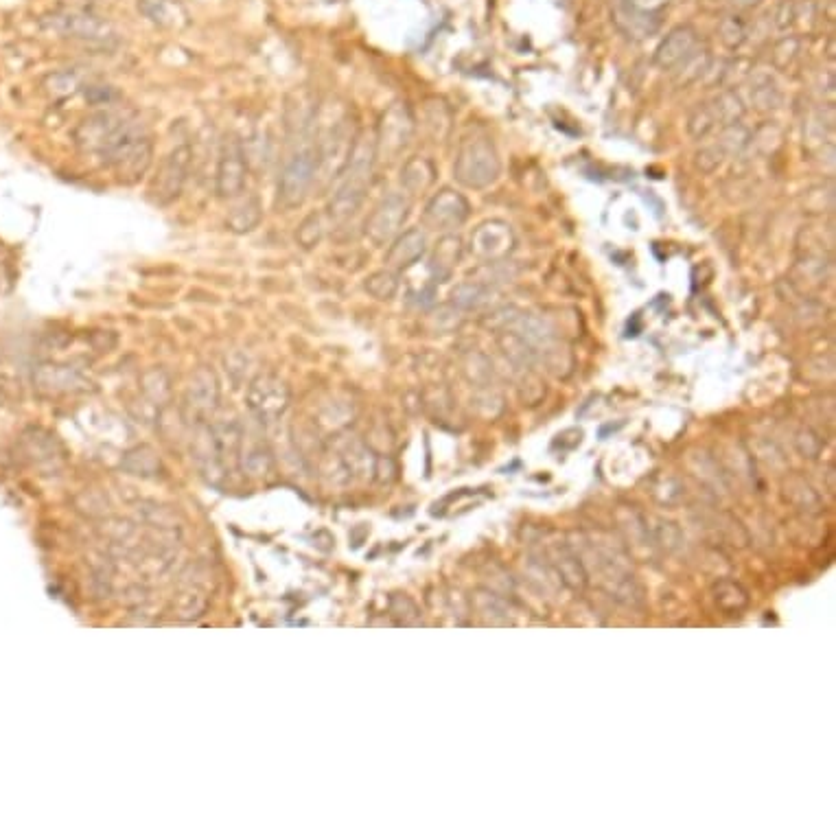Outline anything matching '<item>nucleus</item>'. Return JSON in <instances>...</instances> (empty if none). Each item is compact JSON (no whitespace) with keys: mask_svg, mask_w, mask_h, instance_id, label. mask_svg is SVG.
Returning <instances> with one entry per match:
<instances>
[{"mask_svg":"<svg viewBox=\"0 0 836 836\" xmlns=\"http://www.w3.org/2000/svg\"><path fill=\"white\" fill-rule=\"evenodd\" d=\"M375 162V138H368L366 134L355 136L351 156H348L346 167L338 178L340 184L327 206L333 222H346L348 217H353L359 211L370 187V180H373Z\"/></svg>","mask_w":836,"mask_h":836,"instance_id":"1","label":"nucleus"},{"mask_svg":"<svg viewBox=\"0 0 836 836\" xmlns=\"http://www.w3.org/2000/svg\"><path fill=\"white\" fill-rule=\"evenodd\" d=\"M103 158H106V165L114 171L116 178L125 184H134L152 167L154 143L145 132V127L130 119Z\"/></svg>","mask_w":836,"mask_h":836,"instance_id":"2","label":"nucleus"},{"mask_svg":"<svg viewBox=\"0 0 836 836\" xmlns=\"http://www.w3.org/2000/svg\"><path fill=\"white\" fill-rule=\"evenodd\" d=\"M40 29L49 36L90 44H110L116 40V29L110 20L84 7L55 9L40 18Z\"/></svg>","mask_w":836,"mask_h":836,"instance_id":"3","label":"nucleus"},{"mask_svg":"<svg viewBox=\"0 0 836 836\" xmlns=\"http://www.w3.org/2000/svg\"><path fill=\"white\" fill-rule=\"evenodd\" d=\"M318 173V158L313 147H300L298 152L285 162L281 171V178L276 184L274 206L281 213H292L296 208L305 204L311 193V187L316 184Z\"/></svg>","mask_w":836,"mask_h":836,"instance_id":"4","label":"nucleus"},{"mask_svg":"<svg viewBox=\"0 0 836 836\" xmlns=\"http://www.w3.org/2000/svg\"><path fill=\"white\" fill-rule=\"evenodd\" d=\"M456 178L471 189H482L495 182L499 173V160L493 145L486 138H473L460 147L454 167Z\"/></svg>","mask_w":836,"mask_h":836,"instance_id":"5","label":"nucleus"},{"mask_svg":"<svg viewBox=\"0 0 836 836\" xmlns=\"http://www.w3.org/2000/svg\"><path fill=\"white\" fill-rule=\"evenodd\" d=\"M191 160H193V149L189 145H180L162 158L156 176L152 184H149V193H152L156 204L167 206L178 200L189 178Z\"/></svg>","mask_w":836,"mask_h":836,"instance_id":"6","label":"nucleus"},{"mask_svg":"<svg viewBox=\"0 0 836 836\" xmlns=\"http://www.w3.org/2000/svg\"><path fill=\"white\" fill-rule=\"evenodd\" d=\"M248 180V154L241 141L235 136H226L219 152L217 171H215V191L222 200H237L246 193Z\"/></svg>","mask_w":836,"mask_h":836,"instance_id":"7","label":"nucleus"},{"mask_svg":"<svg viewBox=\"0 0 836 836\" xmlns=\"http://www.w3.org/2000/svg\"><path fill=\"white\" fill-rule=\"evenodd\" d=\"M414 134V119L405 103H394V106L383 114L379 123V132L375 136V158L377 160H394Z\"/></svg>","mask_w":836,"mask_h":836,"instance_id":"8","label":"nucleus"},{"mask_svg":"<svg viewBox=\"0 0 836 836\" xmlns=\"http://www.w3.org/2000/svg\"><path fill=\"white\" fill-rule=\"evenodd\" d=\"M127 121L130 119L123 114L99 110L77 125L75 143L81 152L103 156L108 152V147L114 143V138L119 136V132L123 130Z\"/></svg>","mask_w":836,"mask_h":836,"instance_id":"9","label":"nucleus"},{"mask_svg":"<svg viewBox=\"0 0 836 836\" xmlns=\"http://www.w3.org/2000/svg\"><path fill=\"white\" fill-rule=\"evenodd\" d=\"M289 405V388L274 375H261L248 388V408L263 423L281 418Z\"/></svg>","mask_w":836,"mask_h":836,"instance_id":"10","label":"nucleus"},{"mask_svg":"<svg viewBox=\"0 0 836 836\" xmlns=\"http://www.w3.org/2000/svg\"><path fill=\"white\" fill-rule=\"evenodd\" d=\"M410 213V204L403 195L392 193L377 204V208L370 217L366 219V237L375 243V246H386L394 237L399 235V230L405 222V217Z\"/></svg>","mask_w":836,"mask_h":836,"instance_id":"11","label":"nucleus"},{"mask_svg":"<svg viewBox=\"0 0 836 836\" xmlns=\"http://www.w3.org/2000/svg\"><path fill=\"white\" fill-rule=\"evenodd\" d=\"M469 217V204L456 191L443 189L429 200L425 208V224L436 230H451Z\"/></svg>","mask_w":836,"mask_h":836,"instance_id":"12","label":"nucleus"},{"mask_svg":"<svg viewBox=\"0 0 836 836\" xmlns=\"http://www.w3.org/2000/svg\"><path fill=\"white\" fill-rule=\"evenodd\" d=\"M427 250V239L418 228H410L403 235H397L386 254V265L392 272H405L423 257Z\"/></svg>","mask_w":836,"mask_h":836,"instance_id":"13","label":"nucleus"},{"mask_svg":"<svg viewBox=\"0 0 836 836\" xmlns=\"http://www.w3.org/2000/svg\"><path fill=\"white\" fill-rule=\"evenodd\" d=\"M187 408L193 414H208L215 410V405L219 401V383L217 377L213 375V370L208 368H200L197 373L191 377L189 386H187Z\"/></svg>","mask_w":836,"mask_h":836,"instance_id":"14","label":"nucleus"},{"mask_svg":"<svg viewBox=\"0 0 836 836\" xmlns=\"http://www.w3.org/2000/svg\"><path fill=\"white\" fill-rule=\"evenodd\" d=\"M138 11L162 29H180L187 25V11L180 5V0H138Z\"/></svg>","mask_w":836,"mask_h":836,"instance_id":"15","label":"nucleus"},{"mask_svg":"<svg viewBox=\"0 0 836 836\" xmlns=\"http://www.w3.org/2000/svg\"><path fill=\"white\" fill-rule=\"evenodd\" d=\"M33 381L38 383V388L46 392H71V390H79L86 386V379L81 377L77 370L68 366H57V364L40 366L38 373L33 375Z\"/></svg>","mask_w":836,"mask_h":836,"instance_id":"16","label":"nucleus"},{"mask_svg":"<svg viewBox=\"0 0 836 836\" xmlns=\"http://www.w3.org/2000/svg\"><path fill=\"white\" fill-rule=\"evenodd\" d=\"M237 200L239 204L232 208L226 217V226L230 232H235V235H246V232L259 228L263 219V206L257 195L243 193L237 197Z\"/></svg>","mask_w":836,"mask_h":836,"instance_id":"17","label":"nucleus"},{"mask_svg":"<svg viewBox=\"0 0 836 836\" xmlns=\"http://www.w3.org/2000/svg\"><path fill=\"white\" fill-rule=\"evenodd\" d=\"M318 119V106L313 101H305L303 97L292 95L285 106V127L289 136H305Z\"/></svg>","mask_w":836,"mask_h":836,"instance_id":"18","label":"nucleus"},{"mask_svg":"<svg viewBox=\"0 0 836 836\" xmlns=\"http://www.w3.org/2000/svg\"><path fill=\"white\" fill-rule=\"evenodd\" d=\"M460 239L454 235H445L436 243V250L432 254V272L440 278H447L460 261Z\"/></svg>","mask_w":836,"mask_h":836,"instance_id":"19","label":"nucleus"},{"mask_svg":"<svg viewBox=\"0 0 836 836\" xmlns=\"http://www.w3.org/2000/svg\"><path fill=\"white\" fill-rule=\"evenodd\" d=\"M692 33L688 29H679L672 33V36L664 42L659 53H657V64L664 66V68H672L675 64H679L685 53L692 49Z\"/></svg>","mask_w":836,"mask_h":836,"instance_id":"20","label":"nucleus"},{"mask_svg":"<svg viewBox=\"0 0 836 836\" xmlns=\"http://www.w3.org/2000/svg\"><path fill=\"white\" fill-rule=\"evenodd\" d=\"M44 88L55 99H64L75 95L77 90L84 88V79H81L79 71L75 68H66V71H57L44 79Z\"/></svg>","mask_w":836,"mask_h":836,"instance_id":"21","label":"nucleus"},{"mask_svg":"<svg viewBox=\"0 0 836 836\" xmlns=\"http://www.w3.org/2000/svg\"><path fill=\"white\" fill-rule=\"evenodd\" d=\"M324 237V219L320 213H309L296 230V243L303 250H313Z\"/></svg>","mask_w":836,"mask_h":836,"instance_id":"22","label":"nucleus"},{"mask_svg":"<svg viewBox=\"0 0 836 836\" xmlns=\"http://www.w3.org/2000/svg\"><path fill=\"white\" fill-rule=\"evenodd\" d=\"M397 289H399V283L392 270H381L366 278V292L370 296H375L377 300H390L394 294H397Z\"/></svg>","mask_w":836,"mask_h":836,"instance_id":"23","label":"nucleus"},{"mask_svg":"<svg viewBox=\"0 0 836 836\" xmlns=\"http://www.w3.org/2000/svg\"><path fill=\"white\" fill-rule=\"evenodd\" d=\"M429 182H432V169H429L425 160H418V158L410 160L401 171V184L408 191L425 189Z\"/></svg>","mask_w":836,"mask_h":836,"instance_id":"24","label":"nucleus"},{"mask_svg":"<svg viewBox=\"0 0 836 836\" xmlns=\"http://www.w3.org/2000/svg\"><path fill=\"white\" fill-rule=\"evenodd\" d=\"M143 390L147 392V397H152L154 401H165L169 397V379L167 375L162 373V370H152V373H147L143 379Z\"/></svg>","mask_w":836,"mask_h":836,"instance_id":"25","label":"nucleus"},{"mask_svg":"<svg viewBox=\"0 0 836 836\" xmlns=\"http://www.w3.org/2000/svg\"><path fill=\"white\" fill-rule=\"evenodd\" d=\"M16 386H18L16 381H11L9 377L0 375V403H5V401L16 397V392H18Z\"/></svg>","mask_w":836,"mask_h":836,"instance_id":"26","label":"nucleus"}]
</instances>
